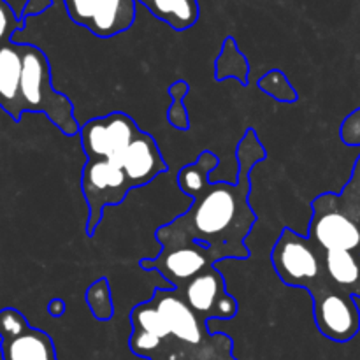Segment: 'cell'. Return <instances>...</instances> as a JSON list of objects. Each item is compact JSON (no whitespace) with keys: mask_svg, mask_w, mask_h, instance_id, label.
I'll return each instance as SVG.
<instances>
[{"mask_svg":"<svg viewBox=\"0 0 360 360\" xmlns=\"http://www.w3.org/2000/svg\"><path fill=\"white\" fill-rule=\"evenodd\" d=\"M266 157L255 130H246L239 144V179L234 185L211 183L207 176L218 165L211 151H204L195 164L186 165L178 174V185L193 199L185 214L172 224L157 229L155 238L162 246L192 241L214 250L221 259H246V236L255 225V213L248 206V174L253 165Z\"/></svg>","mask_w":360,"mask_h":360,"instance_id":"1","label":"cell"},{"mask_svg":"<svg viewBox=\"0 0 360 360\" xmlns=\"http://www.w3.org/2000/svg\"><path fill=\"white\" fill-rule=\"evenodd\" d=\"M86 153L81 190L88 204V236H94L108 206H118L130 190L167 171L153 136L143 132L125 112L91 118L79 130Z\"/></svg>","mask_w":360,"mask_h":360,"instance_id":"2","label":"cell"},{"mask_svg":"<svg viewBox=\"0 0 360 360\" xmlns=\"http://www.w3.org/2000/svg\"><path fill=\"white\" fill-rule=\"evenodd\" d=\"M347 144H360V109L341 127ZM313 218L308 238L323 252L345 250L360 257V157L350 183L341 193H323L311 202Z\"/></svg>","mask_w":360,"mask_h":360,"instance_id":"3","label":"cell"},{"mask_svg":"<svg viewBox=\"0 0 360 360\" xmlns=\"http://www.w3.org/2000/svg\"><path fill=\"white\" fill-rule=\"evenodd\" d=\"M21 58L23 70L20 83V115L42 112L65 136L79 134L81 127L74 116L72 102L53 86L46 53L34 44H21Z\"/></svg>","mask_w":360,"mask_h":360,"instance_id":"4","label":"cell"},{"mask_svg":"<svg viewBox=\"0 0 360 360\" xmlns=\"http://www.w3.org/2000/svg\"><path fill=\"white\" fill-rule=\"evenodd\" d=\"M271 260L285 285L306 288L309 294L330 280L323 266V250L288 227L274 243Z\"/></svg>","mask_w":360,"mask_h":360,"instance_id":"5","label":"cell"},{"mask_svg":"<svg viewBox=\"0 0 360 360\" xmlns=\"http://www.w3.org/2000/svg\"><path fill=\"white\" fill-rule=\"evenodd\" d=\"M313 315L320 333L336 343L354 340L360 330V308L355 297L333 280L311 292Z\"/></svg>","mask_w":360,"mask_h":360,"instance_id":"6","label":"cell"},{"mask_svg":"<svg viewBox=\"0 0 360 360\" xmlns=\"http://www.w3.org/2000/svg\"><path fill=\"white\" fill-rule=\"evenodd\" d=\"M218 260L220 257L214 250L199 243L181 241L162 246L160 255L157 259H144L141 267L158 271L172 287L179 290L193 278L213 267Z\"/></svg>","mask_w":360,"mask_h":360,"instance_id":"7","label":"cell"},{"mask_svg":"<svg viewBox=\"0 0 360 360\" xmlns=\"http://www.w3.org/2000/svg\"><path fill=\"white\" fill-rule=\"evenodd\" d=\"M0 357L2 360H56L51 338L35 329L14 308L0 311Z\"/></svg>","mask_w":360,"mask_h":360,"instance_id":"8","label":"cell"},{"mask_svg":"<svg viewBox=\"0 0 360 360\" xmlns=\"http://www.w3.org/2000/svg\"><path fill=\"white\" fill-rule=\"evenodd\" d=\"M137 0H63L67 14L101 39L127 32L136 20Z\"/></svg>","mask_w":360,"mask_h":360,"instance_id":"9","label":"cell"},{"mask_svg":"<svg viewBox=\"0 0 360 360\" xmlns=\"http://www.w3.org/2000/svg\"><path fill=\"white\" fill-rule=\"evenodd\" d=\"M178 292L204 322L210 319L231 320L238 313V302L227 294L224 276L214 266L193 278Z\"/></svg>","mask_w":360,"mask_h":360,"instance_id":"10","label":"cell"},{"mask_svg":"<svg viewBox=\"0 0 360 360\" xmlns=\"http://www.w3.org/2000/svg\"><path fill=\"white\" fill-rule=\"evenodd\" d=\"M150 301L157 306L160 315L167 322L169 333H171L169 340H176L190 347H199L206 341V322L186 304L176 288L157 290Z\"/></svg>","mask_w":360,"mask_h":360,"instance_id":"11","label":"cell"},{"mask_svg":"<svg viewBox=\"0 0 360 360\" xmlns=\"http://www.w3.org/2000/svg\"><path fill=\"white\" fill-rule=\"evenodd\" d=\"M23 58L20 42H6L0 46V108L20 122V83Z\"/></svg>","mask_w":360,"mask_h":360,"instance_id":"12","label":"cell"},{"mask_svg":"<svg viewBox=\"0 0 360 360\" xmlns=\"http://www.w3.org/2000/svg\"><path fill=\"white\" fill-rule=\"evenodd\" d=\"M153 16L167 23L174 30H188L199 20L197 0H137Z\"/></svg>","mask_w":360,"mask_h":360,"instance_id":"13","label":"cell"},{"mask_svg":"<svg viewBox=\"0 0 360 360\" xmlns=\"http://www.w3.org/2000/svg\"><path fill=\"white\" fill-rule=\"evenodd\" d=\"M323 266L327 274L338 287L345 288L352 295L360 292V257L345 250L323 252Z\"/></svg>","mask_w":360,"mask_h":360,"instance_id":"14","label":"cell"},{"mask_svg":"<svg viewBox=\"0 0 360 360\" xmlns=\"http://www.w3.org/2000/svg\"><path fill=\"white\" fill-rule=\"evenodd\" d=\"M86 302L90 306L94 316H97L98 320H109L115 313L112 309V297L111 290H109V285L105 278L95 281L90 288L86 290Z\"/></svg>","mask_w":360,"mask_h":360,"instance_id":"15","label":"cell"},{"mask_svg":"<svg viewBox=\"0 0 360 360\" xmlns=\"http://www.w3.org/2000/svg\"><path fill=\"white\" fill-rule=\"evenodd\" d=\"M23 25V18L18 16L9 4L0 0V46L13 41V35L16 34L18 30H21Z\"/></svg>","mask_w":360,"mask_h":360,"instance_id":"16","label":"cell"},{"mask_svg":"<svg viewBox=\"0 0 360 360\" xmlns=\"http://www.w3.org/2000/svg\"><path fill=\"white\" fill-rule=\"evenodd\" d=\"M49 6H51V0H27L23 11H21V18L25 20L27 16H35V14L44 13Z\"/></svg>","mask_w":360,"mask_h":360,"instance_id":"17","label":"cell"},{"mask_svg":"<svg viewBox=\"0 0 360 360\" xmlns=\"http://www.w3.org/2000/svg\"><path fill=\"white\" fill-rule=\"evenodd\" d=\"M49 313H51L53 316H60L63 311H65V302L60 301V299H55V301L49 302Z\"/></svg>","mask_w":360,"mask_h":360,"instance_id":"18","label":"cell"},{"mask_svg":"<svg viewBox=\"0 0 360 360\" xmlns=\"http://www.w3.org/2000/svg\"><path fill=\"white\" fill-rule=\"evenodd\" d=\"M150 360H160V359H150Z\"/></svg>","mask_w":360,"mask_h":360,"instance_id":"19","label":"cell"}]
</instances>
